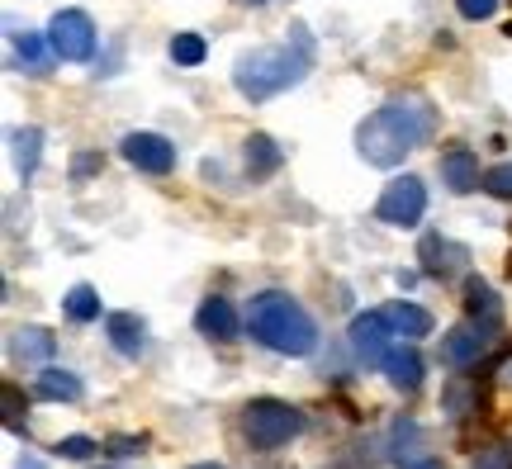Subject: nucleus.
Wrapping results in <instances>:
<instances>
[{
    "label": "nucleus",
    "instance_id": "1",
    "mask_svg": "<svg viewBox=\"0 0 512 469\" xmlns=\"http://www.w3.org/2000/svg\"><path fill=\"white\" fill-rule=\"evenodd\" d=\"M432 128H437L432 100H422V95H399V100H384L366 124L356 128V152H361L370 166L389 171V166H399L413 147L427 143Z\"/></svg>",
    "mask_w": 512,
    "mask_h": 469
},
{
    "label": "nucleus",
    "instance_id": "2",
    "mask_svg": "<svg viewBox=\"0 0 512 469\" xmlns=\"http://www.w3.org/2000/svg\"><path fill=\"white\" fill-rule=\"evenodd\" d=\"M313 67V38L304 24H294L285 43H271V48H252L233 62V86L238 95H247L252 105L271 100V95L299 86Z\"/></svg>",
    "mask_w": 512,
    "mask_h": 469
},
{
    "label": "nucleus",
    "instance_id": "3",
    "mask_svg": "<svg viewBox=\"0 0 512 469\" xmlns=\"http://www.w3.org/2000/svg\"><path fill=\"white\" fill-rule=\"evenodd\" d=\"M247 327L252 337L275 356H309L318 346V323L309 318V308L299 304L285 289H261L247 304Z\"/></svg>",
    "mask_w": 512,
    "mask_h": 469
},
{
    "label": "nucleus",
    "instance_id": "4",
    "mask_svg": "<svg viewBox=\"0 0 512 469\" xmlns=\"http://www.w3.org/2000/svg\"><path fill=\"white\" fill-rule=\"evenodd\" d=\"M304 432V413L285 398H252L242 408V436L252 451H280Z\"/></svg>",
    "mask_w": 512,
    "mask_h": 469
},
{
    "label": "nucleus",
    "instance_id": "5",
    "mask_svg": "<svg viewBox=\"0 0 512 469\" xmlns=\"http://www.w3.org/2000/svg\"><path fill=\"white\" fill-rule=\"evenodd\" d=\"M422 214H427V185L418 176H394L375 204V218L389 228H418Z\"/></svg>",
    "mask_w": 512,
    "mask_h": 469
},
{
    "label": "nucleus",
    "instance_id": "6",
    "mask_svg": "<svg viewBox=\"0 0 512 469\" xmlns=\"http://www.w3.org/2000/svg\"><path fill=\"white\" fill-rule=\"evenodd\" d=\"M48 38H53V53L62 62H86L95 53V24L86 10H57L48 24Z\"/></svg>",
    "mask_w": 512,
    "mask_h": 469
},
{
    "label": "nucleus",
    "instance_id": "7",
    "mask_svg": "<svg viewBox=\"0 0 512 469\" xmlns=\"http://www.w3.org/2000/svg\"><path fill=\"white\" fill-rule=\"evenodd\" d=\"M347 337H351V351L361 356L366 365H380L384 361V351L394 346V323H389V313L384 308H370V313H361V318H351L347 327Z\"/></svg>",
    "mask_w": 512,
    "mask_h": 469
},
{
    "label": "nucleus",
    "instance_id": "8",
    "mask_svg": "<svg viewBox=\"0 0 512 469\" xmlns=\"http://www.w3.org/2000/svg\"><path fill=\"white\" fill-rule=\"evenodd\" d=\"M124 157H128V166H138L147 176H166L176 166V143L162 138V133H128Z\"/></svg>",
    "mask_w": 512,
    "mask_h": 469
},
{
    "label": "nucleus",
    "instance_id": "9",
    "mask_svg": "<svg viewBox=\"0 0 512 469\" xmlns=\"http://www.w3.org/2000/svg\"><path fill=\"white\" fill-rule=\"evenodd\" d=\"M418 261L427 275H437V280H451L456 271H465V261H470V247L456 242V237H441V233H427L418 247Z\"/></svg>",
    "mask_w": 512,
    "mask_h": 469
},
{
    "label": "nucleus",
    "instance_id": "10",
    "mask_svg": "<svg viewBox=\"0 0 512 469\" xmlns=\"http://www.w3.org/2000/svg\"><path fill=\"white\" fill-rule=\"evenodd\" d=\"M484 351H489V327L475 323V318H470V323H456L446 337H441V361L456 365V370L475 365Z\"/></svg>",
    "mask_w": 512,
    "mask_h": 469
},
{
    "label": "nucleus",
    "instance_id": "11",
    "mask_svg": "<svg viewBox=\"0 0 512 469\" xmlns=\"http://www.w3.org/2000/svg\"><path fill=\"white\" fill-rule=\"evenodd\" d=\"M380 370L389 375V384H394V389L413 394V389L422 384V356H418V346H413V342L389 346V351H384V361H380Z\"/></svg>",
    "mask_w": 512,
    "mask_h": 469
},
{
    "label": "nucleus",
    "instance_id": "12",
    "mask_svg": "<svg viewBox=\"0 0 512 469\" xmlns=\"http://www.w3.org/2000/svg\"><path fill=\"white\" fill-rule=\"evenodd\" d=\"M105 337H110V346L119 351V356H143V346H147V323L138 318V313H110L105 318Z\"/></svg>",
    "mask_w": 512,
    "mask_h": 469
},
{
    "label": "nucleus",
    "instance_id": "13",
    "mask_svg": "<svg viewBox=\"0 0 512 469\" xmlns=\"http://www.w3.org/2000/svg\"><path fill=\"white\" fill-rule=\"evenodd\" d=\"M441 181L451 185L456 195L479 190V185H484V176H479V157L470 152V147H451V152L441 157Z\"/></svg>",
    "mask_w": 512,
    "mask_h": 469
},
{
    "label": "nucleus",
    "instance_id": "14",
    "mask_svg": "<svg viewBox=\"0 0 512 469\" xmlns=\"http://www.w3.org/2000/svg\"><path fill=\"white\" fill-rule=\"evenodd\" d=\"M195 327H200L204 337H214V342H233L238 337V313H233V304L228 299H204L200 308H195Z\"/></svg>",
    "mask_w": 512,
    "mask_h": 469
},
{
    "label": "nucleus",
    "instance_id": "15",
    "mask_svg": "<svg viewBox=\"0 0 512 469\" xmlns=\"http://www.w3.org/2000/svg\"><path fill=\"white\" fill-rule=\"evenodd\" d=\"M441 408L456 417V422L475 417L479 413V379H470V375L446 379V389H441Z\"/></svg>",
    "mask_w": 512,
    "mask_h": 469
},
{
    "label": "nucleus",
    "instance_id": "16",
    "mask_svg": "<svg viewBox=\"0 0 512 469\" xmlns=\"http://www.w3.org/2000/svg\"><path fill=\"white\" fill-rule=\"evenodd\" d=\"M384 313H389L394 332H399V337H408V342H413V337H427V332H432V313H427L422 304H408V299H399V304H389Z\"/></svg>",
    "mask_w": 512,
    "mask_h": 469
},
{
    "label": "nucleus",
    "instance_id": "17",
    "mask_svg": "<svg viewBox=\"0 0 512 469\" xmlns=\"http://www.w3.org/2000/svg\"><path fill=\"white\" fill-rule=\"evenodd\" d=\"M38 394L53 398V403H76V398L86 394V384H81V375H72V370H57V365H48V370L38 375Z\"/></svg>",
    "mask_w": 512,
    "mask_h": 469
},
{
    "label": "nucleus",
    "instance_id": "18",
    "mask_svg": "<svg viewBox=\"0 0 512 469\" xmlns=\"http://www.w3.org/2000/svg\"><path fill=\"white\" fill-rule=\"evenodd\" d=\"M53 346L57 342L43 332V327H19V332H10V351H15L19 361H48Z\"/></svg>",
    "mask_w": 512,
    "mask_h": 469
},
{
    "label": "nucleus",
    "instance_id": "19",
    "mask_svg": "<svg viewBox=\"0 0 512 469\" xmlns=\"http://www.w3.org/2000/svg\"><path fill=\"white\" fill-rule=\"evenodd\" d=\"M15 53H19V62H24V67H29L34 76L48 72V57H57L53 53V38L29 34V29H24V34H15Z\"/></svg>",
    "mask_w": 512,
    "mask_h": 469
},
{
    "label": "nucleus",
    "instance_id": "20",
    "mask_svg": "<svg viewBox=\"0 0 512 469\" xmlns=\"http://www.w3.org/2000/svg\"><path fill=\"white\" fill-rule=\"evenodd\" d=\"M10 147H15L19 176H34L38 157H43V133H38V128H15V133H10Z\"/></svg>",
    "mask_w": 512,
    "mask_h": 469
},
{
    "label": "nucleus",
    "instance_id": "21",
    "mask_svg": "<svg viewBox=\"0 0 512 469\" xmlns=\"http://www.w3.org/2000/svg\"><path fill=\"white\" fill-rule=\"evenodd\" d=\"M280 162H285V152L275 147V138H266V133H252V138H247V171H252V176H271Z\"/></svg>",
    "mask_w": 512,
    "mask_h": 469
},
{
    "label": "nucleus",
    "instance_id": "22",
    "mask_svg": "<svg viewBox=\"0 0 512 469\" xmlns=\"http://www.w3.org/2000/svg\"><path fill=\"white\" fill-rule=\"evenodd\" d=\"M465 304H470V318H484V327H494L498 323V299H494V289L484 285V280H479V275H470V280H465Z\"/></svg>",
    "mask_w": 512,
    "mask_h": 469
},
{
    "label": "nucleus",
    "instance_id": "23",
    "mask_svg": "<svg viewBox=\"0 0 512 469\" xmlns=\"http://www.w3.org/2000/svg\"><path fill=\"white\" fill-rule=\"evenodd\" d=\"M62 308H67L72 323H95V318H100V294H95L91 285H72L67 299H62Z\"/></svg>",
    "mask_w": 512,
    "mask_h": 469
},
{
    "label": "nucleus",
    "instance_id": "24",
    "mask_svg": "<svg viewBox=\"0 0 512 469\" xmlns=\"http://www.w3.org/2000/svg\"><path fill=\"white\" fill-rule=\"evenodd\" d=\"M204 57H209V43L200 34H176L171 38V62L176 67H200Z\"/></svg>",
    "mask_w": 512,
    "mask_h": 469
},
{
    "label": "nucleus",
    "instance_id": "25",
    "mask_svg": "<svg viewBox=\"0 0 512 469\" xmlns=\"http://www.w3.org/2000/svg\"><path fill=\"white\" fill-rule=\"evenodd\" d=\"M0 408H5V427H10V432H24V408H29V403H24V394H19L15 384L0 389Z\"/></svg>",
    "mask_w": 512,
    "mask_h": 469
},
{
    "label": "nucleus",
    "instance_id": "26",
    "mask_svg": "<svg viewBox=\"0 0 512 469\" xmlns=\"http://www.w3.org/2000/svg\"><path fill=\"white\" fill-rule=\"evenodd\" d=\"M95 451H100V446H95L91 436H62V441H57V455H62V460H91Z\"/></svg>",
    "mask_w": 512,
    "mask_h": 469
},
{
    "label": "nucleus",
    "instance_id": "27",
    "mask_svg": "<svg viewBox=\"0 0 512 469\" xmlns=\"http://www.w3.org/2000/svg\"><path fill=\"white\" fill-rule=\"evenodd\" d=\"M484 190L494 199H512V162L494 166V171H484Z\"/></svg>",
    "mask_w": 512,
    "mask_h": 469
},
{
    "label": "nucleus",
    "instance_id": "28",
    "mask_svg": "<svg viewBox=\"0 0 512 469\" xmlns=\"http://www.w3.org/2000/svg\"><path fill=\"white\" fill-rule=\"evenodd\" d=\"M456 10L465 19H475V24H479V19H494L498 15V0H456Z\"/></svg>",
    "mask_w": 512,
    "mask_h": 469
},
{
    "label": "nucleus",
    "instance_id": "29",
    "mask_svg": "<svg viewBox=\"0 0 512 469\" xmlns=\"http://www.w3.org/2000/svg\"><path fill=\"white\" fill-rule=\"evenodd\" d=\"M475 469H512V451H503V446H484V451L475 455Z\"/></svg>",
    "mask_w": 512,
    "mask_h": 469
},
{
    "label": "nucleus",
    "instance_id": "30",
    "mask_svg": "<svg viewBox=\"0 0 512 469\" xmlns=\"http://www.w3.org/2000/svg\"><path fill=\"white\" fill-rule=\"evenodd\" d=\"M110 451L114 455H138V451H143V436H114Z\"/></svg>",
    "mask_w": 512,
    "mask_h": 469
},
{
    "label": "nucleus",
    "instance_id": "31",
    "mask_svg": "<svg viewBox=\"0 0 512 469\" xmlns=\"http://www.w3.org/2000/svg\"><path fill=\"white\" fill-rule=\"evenodd\" d=\"M498 384H503V389H512V356L498 365Z\"/></svg>",
    "mask_w": 512,
    "mask_h": 469
},
{
    "label": "nucleus",
    "instance_id": "32",
    "mask_svg": "<svg viewBox=\"0 0 512 469\" xmlns=\"http://www.w3.org/2000/svg\"><path fill=\"white\" fill-rule=\"evenodd\" d=\"M95 166H100V157H81V162H76V176H86V171H95Z\"/></svg>",
    "mask_w": 512,
    "mask_h": 469
},
{
    "label": "nucleus",
    "instance_id": "33",
    "mask_svg": "<svg viewBox=\"0 0 512 469\" xmlns=\"http://www.w3.org/2000/svg\"><path fill=\"white\" fill-rule=\"evenodd\" d=\"M19 469H43V465L38 460H19Z\"/></svg>",
    "mask_w": 512,
    "mask_h": 469
},
{
    "label": "nucleus",
    "instance_id": "34",
    "mask_svg": "<svg viewBox=\"0 0 512 469\" xmlns=\"http://www.w3.org/2000/svg\"><path fill=\"white\" fill-rule=\"evenodd\" d=\"M195 469H219V465H195Z\"/></svg>",
    "mask_w": 512,
    "mask_h": 469
}]
</instances>
